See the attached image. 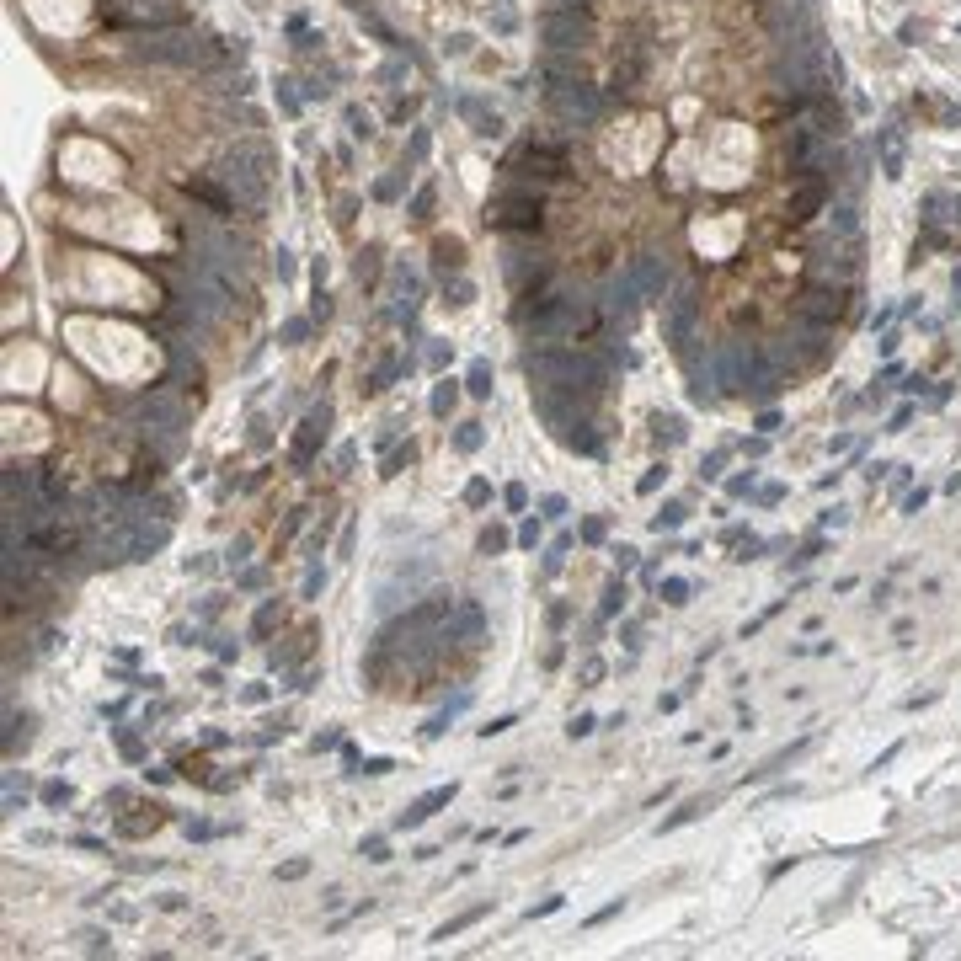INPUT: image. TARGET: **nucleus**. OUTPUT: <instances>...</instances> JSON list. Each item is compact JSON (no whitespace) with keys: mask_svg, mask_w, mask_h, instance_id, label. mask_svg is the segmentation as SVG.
Returning a JSON list of instances; mask_svg holds the SVG:
<instances>
[{"mask_svg":"<svg viewBox=\"0 0 961 961\" xmlns=\"http://www.w3.org/2000/svg\"><path fill=\"white\" fill-rule=\"evenodd\" d=\"M38 796H43V807H70V801H75V790H70V780H43V790H38Z\"/></svg>","mask_w":961,"mask_h":961,"instance_id":"21","label":"nucleus"},{"mask_svg":"<svg viewBox=\"0 0 961 961\" xmlns=\"http://www.w3.org/2000/svg\"><path fill=\"white\" fill-rule=\"evenodd\" d=\"M598 678H604V662H598V657H587V662H582V684H587V689H593V684H598Z\"/></svg>","mask_w":961,"mask_h":961,"instance_id":"51","label":"nucleus"},{"mask_svg":"<svg viewBox=\"0 0 961 961\" xmlns=\"http://www.w3.org/2000/svg\"><path fill=\"white\" fill-rule=\"evenodd\" d=\"M155 902H161L166 913H182V908H187V897H182V892H161V897H155Z\"/></svg>","mask_w":961,"mask_h":961,"instance_id":"49","label":"nucleus"},{"mask_svg":"<svg viewBox=\"0 0 961 961\" xmlns=\"http://www.w3.org/2000/svg\"><path fill=\"white\" fill-rule=\"evenodd\" d=\"M246 550H252V539H235V545L224 550V561H230V567H241V561H246Z\"/></svg>","mask_w":961,"mask_h":961,"instance_id":"52","label":"nucleus"},{"mask_svg":"<svg viewBox=\"0 0 961 961\" xmlns=\"http://www.w3.org/2000/svg\"><path fill=\"white\" fill-rule=\"evenodd\" d=\"M299 876H310V860H284L278 865V881H299Z\"/></svg>","mask_w":961,"mask_h":961,"instance_id":"41","label":"nucleus"},{"mask_svg":"<svg viewBox=\"0 0 961 961\" xmlns=\"http://www.w3.org/2000/svg\"><path fill=\"white\" fill-rule=\"evenodd\" d=\"M465 705H470V694H454V699H449V705H444V710H438V716L422 727V737H427V742H433V737H444V732H449V721H454Z\"/></svg>","mask_w":961,"mask_h":961,"instance_id":"12","label":"nucleus"},{"mask_svg":"<svg viewBox=\"0 0 961 961\" xmlns=\"http://www.w3.org/2000/svg\"><path fill=\"white\" fill-rule=\"evenodd\" d=\"M513 727H518V716H492V721L476 727V732H481V737H502V732H513Z\"/></svg>","mask_w":961,"mask_h":961,"instance_id":"37","label":"nucleus"},{"mask_svg":"<svg viewBox=\"0 0 961 961\" xmlns=\"http://www.w3.org/2000/svg\"><path fill=\"white\" fill-rule=\"evenodd\" d=\"M539 539H545V518H524V524H518V545L534 550Z\"/></svg>","mask_w":961,"mask_h":961,"instance_id":"29","label":"nucleus"},{"mask_svg":"<svg viewBox=\"0 0 961 961\" xmlns=\"http://www.w3.org/2000/svg\"><path fill=\"white\" fill-rule=\"evenodd\" d=\"M454 796H459V780H449V785H433V790H422L417 801H406V807L395 812V822H390V828H395V833H406V828H422V822L433 817V812H444V807H449Z\"/></svg>","mask_w":961,"mask_h":961,"instance_id":"3","label":"nucleus"},{"mask_svg":"<svg viewBox=\"0 0 961 961\" xmlns=\"http://www.w3.org/2000/svg\"><path fill=\"white\" fill-rule=\"evenodd\" d=\"M337 742H342V732H337V727H332V732H315V737H310V748H315V753H321V748H337Z\"/></svg>","mask_w":961,"mask_h":961,"instance_id":"48","label":"nucleus"},{"mask_svg":"<svg viewBox=\"0 0 961 961\" xmlns=\"http://www.w3.org/2000/svg\"><path fill=\"white\" fill-rule=\"evenodd\" d=\"M908 422H913V406H897V412H892V433H902Z\"/></svg>","mask_w":961,"mask_h":961,"instance_id":"54","label":"nucleus"},{"mask_svg":"<svg viewBox=\"0 0 961 961\" xmlns=\"http://www.w3.org/2000/svg\"><path fill=\"white\" fill-rule=\"evenodd\" d=\"M609 556H614V572H630V567H636V556H641V550L619 539V545H609Z\"/></svg>","mask_w":961,"mask_h":961,"instance_id":"34","label":"nucleus"},{"mask_svg":"<svg viewBox=\"0 0 961 961\" xmlns=\"http://www.w3.org/2000/svg\"><path fill=\"white\" fill-rule=\"evenodd\" d=\"M358 855H364V860H374V865L390 860V844H384V833H369V839L358 844Z\"/></svg>","mask_w":961,"mask_h":961,"instance_id":"30","label":"nucleus"},{"mask_svg":"<svg viewBox=\"0 0 961 961\" xmlns=\"http://www.w3.org/2000/svg\"><path fill=\"white\" fill-rule=\"evenodd\" d=\"M657 593H662V604L684 609V604H689V593H694V582H689V577H657Z\"/></svg>","mask_w":961,"mask_h":961,"instance_id":"13","label":"nucleus"},{"mask_svg":"<svg viewBox=\"0 0 961 961\" xmlns=\"http://www.w3.org/2000/svg\"><path fill=\"white\" fill-rule=\"evenodd\" d=\"M502 507H507V513H524V507H529V486H524V481H507V486H502Z\"/></svg>","mask_w":961,"mask_h":961,"instance_id":"23","label":"nucleus"},{"mask_svg":"<svg viewBox=\"0 0 961 961\" xmlns=\"http://www.w3.org/2000/svg\"><path fill=\"white\" fill-rule=\"evenodd\" d=\"M433 257H438V267H459V241H438Z\"/></svg>","mask_w":961,"mask_h":961,"instance_id":"38","label":"nucleus"},{"mask_svg":"<svg viewBox=\"0 0 961 961\" xmlns=\"http://www.w3.org/2000/svg\"><path fill=\"white\" fill-rule=\"evenodd\" d=\"M182 828H187V839H214V833H224V828H214V822H203V817H187Z\"/></svg>","mask_w":961,"mask_h":961,"instance_id":"39","label":"nucleus"},{"mask_svg":"<svg viewBox=\"0 0 961 961\" xmlns=\"http://www.w3.org/2000/svg\"><path fill=\"white\" fill-rule=\"evenodd\" d=\"M273 619H278V598H267V604H262V609H257V614H252V636L262 641L267 630H273Z\"/></svg>","mask_w":961,"mask_h":961,"instance_id":"24","label":"nucleus"},{"mask_svg":"<svg viewBox=\"0 0 961 961\" xmlns=\"http://www.w3.org/2000/svg\"><path fill=\"white\" fill-rule=\"evenodd\" d=\"M524 374L534 390H567L577 401H593L609 384V358L587 353L582 342H534L524 353Z\"/></svg>","mask_w":961,"mask_h":961,"instance_id":"1","label":"nucleus"},{"mask_svg":"<svg viewBox=\"0 0 961 961\" xmlns=\"http://www.w3.org/2000/svg\"><path fill=\"white\" fill-rule=\"evenodd\" d=\"M625 582H619V577H609V587H604V604H598V619H614L619 614V609H625Z\"/></svg>","mask_w":961,"mask_h":961,"instance_id":"18","label":"nucleus"},{"mask_svg":"<svg viewBox=\"0 0 961 961\" xmlns=\"http://www.w3.org/2000/svg\"><path fill=\"white\" fill-rule=\"evenodd\" d=\"M412 459H417V444H412V438H406V449H395V454L384 459V470H379V476H384V481H390V476H401V470L412 465Z\"/></svg>","mask_w":961,"mask_h":961,"instance_id":"22","label":"nucleus"},{"mask_svg":"<svg viewBox=\"0 0 961 961\" xmlns=\"http://www.w3.org/2000/svg\"><path fill=\"white\" fill-rule=\"evenodd\" d=\"M657 486H668V459H657V465H652L647 476L636 481V492H641V497H652V492H657Z\"/></svg>","mask_w":961,"mask_h":961,"instance_id":"26","label":"nucleus"},{"mask_svg":"<svg viewBox=\"0 0 961 961\" xmlns=\"http://www.w3.org/2000/svg\"><path fill=\"white\" fill-rule=\"evenodd\" d=\"M684 518H689V507H684V502H662L657 513H652V534H673V529L684 524Z\"/></svg>","mask_w":961,"mask_h":961,"instance_id":"14","label":"nucleus"},{"mask_svg":"<svg viewBox=\"0 0 961 961\" xmlns=\"http://www.w3.org/2000/svg\"><path fill=\"white\" fill-rule=\"evenodd\" d=\"M956 294H961V267H956Z\"/></svg>","mask_w":961,"mask_h":961,"instance_id":"59","label":"nucleus"},{"mask_svg":"<svg viewBox=\"0 0 961 961\" xmlns=\"http://www.w3.org/2000/svg\"><path fill=\"white\" fill-rule=\"evenodd\" d=\"M556 438L572 449V454H587V459H598V454H604V444H598V433H593V422H587V417L556 422Z\"/></svg>","mask_w":961,"mask_h":961,"instance_id":"7","label":"nucleus"},{"mask_svg":"<svg viewBox=\"0 0 961 961\" xmlns=\"http://www.w3.org/2000/svg\"><path fill=\"white\" fill-rule=\"evenodd\" d=\"M241 699H246V705H262V699H267V684H252V689H241Z\"/></svg>","mask_w":961,"mask_h":961,"instance_id":"56","label":"nucleus"},{"mask_svg":"<svg viewBox=\"0 0 961 961\" xmlns=\"http://www.w3.org/2000/svg\"><path fill=\"white\" fill-rule=\"evenodd\" d=\"M465 502H470V507H486V502H492V481H481V476H476V481L465 486Z\"/></svg>","mask_w":961,"mask_h":961,"instance_id":"36","label":"nucleus"},{"mask_svg":"<svg viewBox=\"0 0 961 961\" xmlns=\"http://www.w3.org/2000/svg\"><path fill=\"white\" fill-rule=\"evenodd\" d=\"M454 401H459V379H438V384H433V395H427V412H433L438 422H444V417L454 412Z\"/></svg>","mask_w":961,"mask_h":961,"instance_id":"11","label":"nucleus"},{"mask_svg":"<svg viewBox=\"0 0 961 961\" xmlns=\"http://www.w3.org/2000/svg\"><path fill=\"white\" fill-rule=\"evenodd\" d=\"M567 550H572V534H556V545L545 550V577H556V572H561V561H567Z\"/></svg>","mask_w":961,"mask_h":961,"instance_id":"28","label":"nucleus"},{"mask_svg":"<svg viewBox=\"0 0 961 961\" xmlns=\"http://www.w3.org/2000/svg\"><path fill=\"white\" fill-rule=\"evenodd\" d=\"M753 427H759V433L769 438V433H775V427H780V412H775V406H764V412L753 417Z\"/></svg>","mask_w":961,"mask_h":961,"instance_id":"44","label":"nucleus"},{"mask_svg":"<svg viewBox=\"0 0 961 961\" xmlns=\"http://www.w3.org/2000/svg\"><path fill=\"white\" fill-rule=\"evenodd\" d=\"M694 310H699L694 284H678L673 299H662V315H668V337H673V342H689V332H694Z\"/></svg>","mask_w":961,"mask_h":961,"instance_id":"5","label":"nucleus"},{"mask_svg":"<svg viewBox=\"0 0 961 961\" xmlns=\"http://www.w3.org/2000/svg\"><path fill=\"white\" fill-rule=\"evenodd\" d=\"M625 913V897H614V902H604L598 913H587V930H598V924H609V919H619Z\"/></svg>","mask_w":961,"mask_h":961,"instance_id":"32","label":"nucleus"},{"mask_svg":"<svg viewBox=\"0 0 961 961\" xmlns=\"http://www.w3.org/2000/svg\"><path fill=\"white\" fill-rule=\"evenodd\" d=\"M321 587H326V572H321V567H310V572H304V598H315Z\"/></svg>","mask_w":961,"mask_h":961,"instance_id":"46","label":"nucleus"},{"mask_svg":"<svg viewBox=\"0 0 961 961\" xmlns=\"http://www.w3.org/2000/svg\"><path fill=\"white\" fill-rule=\"evenodd\" d=\"M721 465H727V454H705V465H699V476H705V481H716V476H721Z\"/></svg>","mask_w":961,"mask_h":961,"instance_id":"50","label":"nucleus"},{"mask_svg":"<svg viewBox=\"0 0 961 961\" xmlns=\"http://www.w3.org/2000/svg\"><path fill=\"white\" fill-rule=\"evenodd\" d=\"M486 913H492V902H476V908L454 913L449 924H438V930H433V945H444V940H454V935H465L470 924H481V919H486Z\"/></svg>","mask_w":961,"mask_h":961,"instance_id":"9","label":"nucleus"},{"mask_svg":"<svg viewBox=\"0 0 961 961\" xmlns=\"http://www.w3.org/2000/svg\"><path fill=\"white\" fill-rule=\"evenodd\" d=\"M481 438H486V433H481V422H459V427H454V438H449V444H454V449H459V454H476V449H481Z\"/></svg>","mask_w":961,"mask_h":961,"instance_id":"20","label":"nucleus"},{"mask_svg":"<svg viewBox=\"0 0 961 961\" xmlns=\"http://www.w3.org/2000/svg\"><path fill=\"white\" fill-rule=\"evenodd\" d=\"M652 427H657V444L662 449H673V444H684V438H689V427H684V417H657V422H652Z\"/></svg>","mask_w":961,"mask_h":961,"instance_id":"17","label":"nucleus"},{"mask_svg":"<svg viewBox=\"0 0 961 961\" xmlns=\"http://www.w3.org/2000/svg\"><path fill=\"white\" fill-rule=\"evenodd\" d=\"M710 807H716V801H710V796H694V801H684V807H678L673 812V817H662L657 822V833H673V828H684V822H694V817H705V812Z\"/></svg>","mask_w":961,"mask_h":961,"instance_id":"10","label":"nucleus"},{"mask_svg":"<svg viewBox=\"0 0 961 961\" xmlns=\"http://www.w3.org/2000/svg\"><path fill=\"white\" fill-rule=\"evenodd\" d=\"M567 513H572V507H567V497H556V492H550V497H539V518H545V524H561Z\"/></svg>","mask_w":961,"mask_h":961,"instance_id":"27","label":"nucleus"},{"mask_svg":"<svg viewBox=\"0 0 961 961\" xmlns=\"http://www.w3.org/2000/svg\"><path fill=\"white\" fill-rule=\"evenodd\" d=\"M112 737H118V753H123V759H129V764H139V759H144V742H139V737H134V732H123V727H112Z\"/></svg>","mask_w":961,"mask_h":961,"instance_id":"25","label":"nucleus"},{"mask_svg":"<svg viewBox=\"0 0 961 961\" xmlns=\"http://www.w3.org/2000/svg\"><path fill=\"white\" fill-rule=\"evenodd\" d=\"M507 545H513V534H507L502 524H486V529H481V539H476V550H481V556H502Z\"/></svg>","mask_w":961,"mask_h":961,"instance_id":"16","label":"nucleus"},{"mask_svg":"<svg viewBox=\"0 0 961 961\" xmlns=\"http://www.w3.org/2000/svg\"><path fill=\"white\" fill-rule=\"evenodd\" d=\"M326 433H332V406H315V412L310 417H304V422H299V433H294V449H289V459H294V465H310V459H315V449H321L326 444Z\"/></svg>","mask_w":961,"mask_h":961,"instance_id":"4","label":"nucleus"},{"mask_svg":"<svg viewBox=\"0 0 961 961\" xmlns=\"http://www.w3.org/2000/svg\"><path fill=\"white\" fill-rule=\"evenodd\" d=\"M390 769H395V759H364V764H358V775L379 780V775H390Z\"/></svg>","mask_w":961,"mask_h":961,"instance_id":"42","label":"nucleus"},{"mask_svg":"<svg viewBox=\"0 0 961 961\" xmlns=\"http://www.w3.org/2000/svg\"><path fill=\"white\" fill-rule=\"evenodd\" d=\"M630 278H636L641 299H662V294H668V262H657V257L636 262V267H630Z\"/></svg>","mask_w":961,"mask_h":961,"instance_id":"8","label":"nucleus"},{"mask_svg":"<svg viewBox=\"0 0 961 961\" xmlns=\"http://www.w3.org/2000/svg\"><path fill=\"white\" fill-rule=\"evenodd\" d=\"M465 395H476V401H486V395H492V364H486V358H476V364H470Z\"/></svg>","mask_w":961,"mask_h":961,"instance_id":"15","label":"nucleus"},{"mask_svg":"<svg viewBox=\"0 0 961 961\" xmlns=\"http://www.w3.org/2000/svg\"><path fill=\"white\" fill-rule=\"evenodd\" d=\"M444 294H454V299H449V304H470V284H465V278H454V284H444Z\"/></svg>","mask_w":961,"mask_h":961,"instance_id":"47","label":"nucleus"},{"mask_svg":"<svg viewBox=\"0 0 961 961\" xmlns=\"http://www.w3.org/2000/svg\"><path fill=\"white\" fill-rule=\"evenodd\" d=\"M304 332H310V321H289V326H284V342H304Z\"/></svg>","mask_w":961,"mask_h":961,"instance_id":"53","label":"nucleus"},{"mask_svg":"<svg viewBox=\"0 0 961 961\" xmlns=\"http://www.w3.org/2000/svg\"><path fill=\"white\" fill-rule=\"evenodd\" d=\"M6 753H16V748H27V742H32V716H16V710H11V721H6Z\"/></svg>","mask_w":961,"mask_h":961,"instance_id":"19","label":"nucleus"},{"mask_svg":"<svg viewBox=\"0 0 961 961\" xmlns=\"http://www.w3.org/2000/svg\"><path fill=\"white\" fill-rule=\"evenodd\" d=\"M822 556V539H807V545H801L796 550V556H790V572H801V567H812V561H817Z\"/></svg>","mask_w":961,"mask_h":961,"instance_id":"35","label":"nucleus"},{"mask_svg":"<svg viewBox=\"0 0 961 961\" xmlns=\"http://www.w3.org/2000/svg\"><path fill=\"white\" fill-rule=\"evenodd\" d=\"M593 732H598V716H587V710H582V716H572V721H567V737H572V742L593 737Z\"/></svg>","mask_w":961,"mask_h":961,"instance_id":"31","label":"nucleus"},{"mask_svg":"<svg viewBox=\"0 0 961 961\" xmlns=\"http://www.w3.org/2000/svg\"><path fill=\"white\" fill-rule=\"evenodd\" d=\"M481 630H486L481 604H476V598H459L454 614H449V625L438 630V641H481Z\"/></svg>","mask_w":961,"mask_h":961,"instance_id":"6","label":"nucleus"},{"mask_svg":"<svg viewBox=\"0 0 961 961\" xmlns=\"http://www.w3.org/2000/svg\"><path fill=\"white\" fill-rule=\"evenodd\" d=\"M582 539H587V545H604V539H609L604 518H587V524H582Z\"/></svg>","mask_w":961,"mask_h":961,"instance_id":"43","label":"nucleus"},{"mask_svg":"<svg viewBox=\"0 0 961 961\" xmlns=\"http://www.w3.org/2000/svg\"><path fill=\"white\" fill-rule=\"evenodd\" d=\"M427 364H433V369H444V364H449V347H444V342H433V347H427Z\"/></svg>","mask_w":961,"mask_h":961,"instance_id":"55","label":"nucleus"},{"mask_svg":"<svg viewBox=\"0 0 961 961\" xmlns=\"http://www.w3.org/2000/svg\"><path fill=\"white\" fill-rule=\"evenodd\" d=\"M81 945H86V951H91V956L112 951V940H107V935H101V930H86V935H81Z\"/></svg>","mask_w":961,"mask_h":961,"instance_id":"40","label":"nucleus"},{"mask_svg":"<svg viewBox=\"0 0 961 961\" xmlns=\"http://www.w3.org/2000/svg\"><path fill=\"white\" fill-rule=\"evenodd\" d=\"M753 481H759L753 470H748V476H732V481H727V497H748V492H753Z\"/></svg>","mask_w":961,"mask_h":961,"instance_id":"45","label":"nucleus"},{"mask_svg":"<svg viewBox=\"0 0 961 961\" xmlns=\"http://www.w3.org/2000/svg\"><path fill=\"white\" fill-rule=\"evenodd\" d=\"M342 764H347V775H358V764H364V759H358V748H353V742H342Z\"/></svg>","mask_w":961,"mask_h":961,"instance_id":"57","label":"nucleus"},{"mask_svg":"<svg viewBox=\"0 0 961 961\" xmlns=\"http://www.w3.org/2000/svg\"><path fill=\"white\" fill-rule=\"evenodd\" d=\"M561 902H567L561 892H556V897H539V902H529V913H524V919H529V924H534V919H550V913H556Z\"/></svg>","mask_w":961,"mask_h":961,"instance_id":"33","label":"nucleus"},{"mask_svg":"<svg viewBox=\"0 0 961 961\" xmlns=\"http://www.w3.org/2000/svg\"><path fill=\"white\" fill-rule=\"evenodd\" d=\"M844 310H850V284H817V289H807L796 299V315L807 326H839L844 321Z\"/></svg>","mask_w":961,"mask_h":961,"instance_id":"2","label":"nucleus"},{"mask_svg":"<svg viewBox=\"0 0 961 961\" xmlns=\"http://www.w3.org/2000/svg\"><path fill=\"white\" fill-rule=\"evenodd\" d=\"M780 497H785V486H764V492H759V502H764V507H775Z\"/></svg>","mask_w":961,"mask_h":961,"instance_id":"58","label":"nucleus"}]
</instances>
